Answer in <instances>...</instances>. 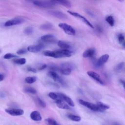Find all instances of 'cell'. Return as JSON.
<instances>
[{
	"mask_svg": "<svg viewBox=\"0 0 125 125\" xmlns=\"http://www.w3.org/2000/svg\"><path fill=\"white\" fill-rule=\"evenodd\" d=\"M118 0V1H119L120 2H122V1H124V0Z\"/></svg>",
	"mask_w": 125,
	"mask_h": 125,
	"instance_id": "44",
	"label": "cell"
},
{
	"mask_svg": "<svg viewBox=\"0 0 125 125\" xmlns=\"http://www.w3.org/2000/svg\"><path fill=\"white\" fill-rule=\"evenodd\" d=\"M49 14L50 15L59 19H62V20H65L67 19V16L64 14L61 11H58V10H51L48 11Z\"/></svg>",
	"mask_w": 125,
	"mask_h": 125,
	"instance_id": "9",
	"label": "cell"
},
{
	"mask_svg": "<svg viewBox=\"0 0 125 125\" xmlns=\"http://www.w3.org/2000/svg\"><path fill=\"white\" fill-rule=\"evenodd\" d=\"M24 90L25 92L33 94H35L37 92V90L35 88H34L33 87H25L24 89Z\"/></svg>",
	"mask_w": 125,
	"mask_h": 125,
	"instance_id": "27",
	"label": "cell"
},
{
	"mask_svg": "<svg viewBox=\"0 0 125 125\" xmlns=\"http://www.w3.org/2000/svg\"><path fill=\"white\" fill-rule=\"evenodd\" d=\"M47 76L52 79L54 81L56 82H58L61 83L62 85H64L66 84L64 81L63 79L59 76V75L55 71H50L47 73Z\"/></svg>",
	"mask_w": 125,
	"mask_h": 125,
	"instance_id": "6",
	"label": "cell"
},
{
	"mask_svg": "<svg viewBox=\"0 0 125 125\" xmlns=\"http://www.w3.org/2000/svg\"><path fill=\"white\" fill-rule=\"evenodd\" d=\"M55 103L57 106L60 108L63 109H67V110L70 109V107H69L68 104L64 103V101L61 99H58L56 100L55 101Z\"/></svg>",
	"mask_w": 125,
	"mask_h": 125,
	"instance_id": "15",
	"label": "cell"
},
{
	"mask_svg": "<svg viewBox=\"0 0 125 125\" xmlns=\"http://www.w3.org/2000/svg\"><path fill=\"white\" fill-rule=\"evenodd\" d=\"M53 25L50 23H46L42 24L40 26V29L43 30H48L53 29Z\"/></svg>",
	"mask_w": 125,
	"mask_h": 125,
	"instance_id": "21",
	"label": "cell"
},
{
	"mask_svg": "<svg viewBox=\"0 0 125 125\" xmlns=\"http://www.w3.org/2000/svg\"><path fill=\"white\" fill-rule=\"evenodd\" d=\"M5 112L12 116H20L24 114V111L21 109L8 108L5 110Z\"/></svg>",
	"mask_w": 125,
	"mask_h": 125,
	"instance_id": "12",
	"label": "cell"
},
{
	"mask_svg": "<svg viewBox=\"0 0 125 125\" xmlns=\"http://www.w3.org/2000/svg\"><path fill=\"white\" fill-rule=\"evenodd\" d=\"M37 102L38 103V104L42 107H45L46 106V104H45V103L42 101V100L40 98H37Z\"/></svg>",
	"mask_w": 125,
	"mask_h": 125,
	"instance_id": "36",
	"label": "cell"
},
{
	"mask_svg": "<svg viewBox=\"0 0 125 125\" xmlns=\"http://www.w3.org/2000/svg\"><path fill=\"white\" fill-rule=\"evenodd\" d=\"M120 82L121 83H122V84L123 85L125 90V81H124V80H120Z\"/></svg>",
	"mask_w": 125,
	"mask_h": 125,
	"instance_id": "41",
	"label": "cell"
},
{
	"mask_svg": "<svg viewBox=\"0 0 125 125\" xmlns=\"http://www.w3.org/2000/svg\"><path fill=\"white\" fill-rule=\"evenodd\" d=\"M73 51L70 49H64L55 51V58L70 57L73 54Z\"/></svg>",
	"mask_w": 125,
	"mask_h": 125,
	"instance_id": "2",
	"label": "cell"
},
{
	"mask_svg": "<svg viewBox=\"0 0 125 125\" xmlns=\"http://www.w3.org/2000/svg\"><path fill=\"white\" fill-rule=\"evenodd\" d=\"M105 21L106 22L111 26H113L114 25V18L112 16H107L106 19Z\"/></svg>",
	"mask_w": 125,
	"mask_h": 125,
	"instance_id": "28",
	"label": "cell"
},
{
	"mask_svg": "<svg viewBox=\"0 0 125 125\" xmlns=\"http://www.w3.org/2000/svg\"><path fill=\"white\" fill-rule=\"evenodd\" d=\"M58 26L67 35L74 36L76 34V31L74 28L67 23H60Z\"/></svg>",
	"mask_w": 125,
	"mask_h": 125,
	"instance_id": "3",
	"label": "cell"
},
{
	"mask_svg": "<svg viewBox=\"0 0 125 125\" xmlns=\"http://www.w3.org/2000/svg\"><path fill=\"white\" fill-rule=\"evenodd\" d=\"M113 125H120V124H119L118 123H115L114 124H113Z\"/></svg>",
	"mask_w": 125,
	"mask_h": 125,
	"instance_id": "43",
	"label": "cell"
},
{
	"mask_svg": "<svg viewBox=\"0 0 125 125\" xmlns=\"http://www.w3.org/2000/svg\"><path fill=\"white\" fill-rule=\"evenodd\" d=\"M34 5L36 6L44 8H49L53 7L55 6V3L51 0H34L33 1Z\"/></svg>",
	"mask_w": 125,
	"mask_h": 125,
	"instance_id": "1",
	"label": "cell"
},
{
	"mask_svg": "<svg viewBox=\"0 0 125 125\" xmlns=\"http://www.w3.org/2000/svg\"><path fill=\"white\" fill-rule=\"evenodd\" d=\"M41 40L45 43H54L56 41V37L51 34H47L41 37Z\"/></svg>",
	"mask_w": 125,
	"mask_h": 125,
	"instance_id": "10",
	"label": "cell"
},
{
	"mask_svg": "<svg viewBox=\"0 0 125 125\" xmlns=\"http://www.w3.org/2000/svg\"><path fill=\"white\" fill-rule=\"evenodd\" d=\"M122 45L124 48H125V40L124 41V42L122 43Z\"/></svg>",
	"mask_w": 125,
	"mask_h": 125,
	"instance_id": "42",
	"label": "cell"
},
{
	"mask_svg": "<svg viewBox=\"0 0 125 125\" xmlns=\"http://www.w3.org/2000/svg\"><path fill=\"white\" fill-rule=\"evenodd\" d=\"M27 70L28 71H30V72H34V73H36L37 72V70L34 68H33V67H29L27 68Z\"/></svg>",
	"mask_w": 125,
	"mask_h": 125,
	"instance_id": "38",
	"label": "cell"
},
{
	"mask_svg": "<svg viewBox=\"0 0 125 125\" xmlns=\"http://www.w3.org/2000/svg\"><path fill=\"white\" fill-rule=\"evenodd\" d=\"M87 74L89 77H90L91 78L95 80L96 82H97L100 84L102 85L104 84V82L102 80V79L101 78L100 76L99 75V74H98L96 72L93 71H87Z\"/></svg>",
	"mask_w": 125,
	"mask_h": 125,
	"instance_id": "11",
	"label": "cell"
},
{
	"mask_svg": "<svg viewBox=\"0 0 125 125\" xmlns=\"http://www.w3.org/2000/svg\"><path fill=\"white\" fill-rule=\"evenodd\" d=\"M46 67H47V65L46 64H43L39 68V70H43V69H45Z\"/></svg>",
	"mask_w": 125,
	"mask_h": 125,
	"instance_id": "39",
	"label": "cell"
},
{
	"mask_svg": "<svg viewBox=\"0 0 125 125\" xmlns=\"http://www.w3.org/2000/svg\"><path fill=\"white\" fill-rule=\"evenodd\" d=\"M56 4H60L67 8H69L71 6L70 2L68 0H51Z\"/></svg>",
	"mask_w": 125,
	"mask_h": 125,
	"instance_id": "19",
	"label": "cell"
},
{
	"mask_svg": "<svg viewBox=\"0 0 125 125\" xmlns=\"http://www.w3.org/2000/svg\"><path fill=\"white\" fill-rule=\"evenodd\" d=\"M57 94L58 95L60 99H62L64 102H65L69 105L72 107H74L75 106V104L74 102L72 101V100L67 96L65 95V94L62 93H57Z\"/></svg>",
	"mask_w": 125,
	"mask_h": 125,
	"instance_id": "13",
	"label": "cell"
},
{
	"mask_svg": "<svg viewBox=\"0 0 125 125\" xmlns=\"http://www.w3.org/2000/svg\"><path fill=\"white\" fill-rule=\"evenodd\" d=\"M60 67L61 68H71V69L74 68V64L70 62H63L61 64Z\"/></svg>",
	"mask_w": 125,
	"mask_h": 125,
	"instance_id": "25",
	"label": "cell"
},
{
	"mask_svg": "<svg viewBox=\"0 0 125 125\" xmlns=\"http://www.w3.org/2000/svg\"><path fill=\"white\" fill-rule=\"evenodd\" d=\"M44 55L48 57H55V51H50V50H45L43 52Z\"/></svg>",
	"mask_w": 125,
	"mask_h": 125,
	"instance_id": "30",
	"label": "cell"
},
{
	"mask_svg": "<svg viewBox=\"0 0 125 125\" xmlns=\"http://www.w3.org/2000/svg\"><path fill=\"white\" fill-rule=\"evenodd\" d=\"M27 52V51L25 49L22 48V49H21L20 50H19L17 52V53L19 55H22V54H24Z\"/></svg>",
	"mask_w": 125,
	"mask_h": 125,
	"instance_id": "37",
	"label": "cell"
},
{
	"mask_svg": "<svg viewBox=\"0 0 125 125\" xmlns=\"http://www.w3.org/2000/svg\"><path fill=\"white\" fill-rule=\"evenodd\" d=\"M125 66V63L124 62H121L118 64L116 65V66L115 67V70L116 72H120L121 71L123 68H124Z\"/></svg>",
	"mask_w": 125,
	"mask_h": 125,
	"instance_id": "29",
	"label": "cell"
},
{
	"mask_svg": "<svg viewBox=\"0 0 125 125\" xmlns=\"http://www.w3.org/2000/svg\"><path fill=\"white\" fill-rule=\"evenodd\" d=\"M96 104L97 105V106L99 109L100 112H103V111L106 110L109 108V106L108 105H107L105 104H104L101 102H100V101L97 102L96 103Z\"/></svg>",
	"mask_w": 125,
	"mask_h": 125,
	"instance_id": "20",
	"label": "cell"
},
{
	"mask_svg": "<svg viewBox=\"0 0 125 125\" xmlns=\"http://www.w3.org/2000/svg\"><path fill=\"white\" fill-rule=\"evenodd\" d=\"M95 52L96 51L94 48L87 49L83 52V58H92L94 56Z\"/></svg>",
	"mask_w": 125,
	"mask_h": 125,
	"instance_id": "16",
	"label": "cell"
},
{
	"mask_svg": "<svg viewBox=\"0 0 125 125\" xmlns=\"http://www.w3.org/2000/svg\"><path fill=\"white\" fill-rule=\"evenodd\" d=\"M67 12L71 15H72V16H73L75 17H76V18H79V19H81V20H82L86 24H87L90 28H93V29L94 28L93 25L84 17L82 16V15H81V14H80L78 13H76V12H73V11H69V10L67 11Z\"/></svg>",
	"mask_w": 125,
	"mask_h": 125,
	"instance_id": "7",
	"label": "cell"
},
{
	"mask_svg": "<svg viewBox=\"0 0 125 125\" xmlns=\"http://www.w3.org/2000/svg\"><path fill=\"white\" fill-rule=\"evenodd\" d=\"M24 32L26 35H30L33 32V29L31 27H28L24 29Z\"/></svg>",
	"mask_w": 125,
	"mask_h": 125,
	"instance_id": "35",
	"label": "cell"
},
{
	"mask_svg": "<svg viewBox=\"0 0 125 125\" xmlns=\"http://www.w3.org/2000/svg\"><path fill=\"white\" fill-rule=\"evenodd\" d=\"M58 45L61 48L64 49H70L71 48V45L70 43L63 41H59L58 42Z\"/></svg>",
	"mask_w": 125,
	"mask_h": 125,
	"instance_id": "18",
	"label": "cell"
},
{
	"mask_svg": "<svg viewBox=\"0 0 125 125\" xmlns=\"http://www.w3.org/2000/svg\"></svg>",
	"mask_w": 125,
	"mask_h": 125,
	"instance_id": "45",
	"label": "cell"
},
{
	"mask_svg": "<svg viewBox=\"0 0 125 125\" xmlns=\"http://www.w3.org/2000/svg\"><path fill=\"white\" fill-rule=\"evenodd\" d=\"M48 96L49 97L53 99V100H56L58 99H60L58 95L57 94V93H54V92H50L49 94H48Z\"/></svg>",
	"mask_w": 125,
	"mask_h": 125,
	"instance_id": "32",
	"label": "cell"
},
{
	"mask_svg": "<svg viewBox=\"0 0 125 125\" xmlns=\"http://www.w3.org/2000/svg\"><path fill=\"white\" fill-rule=\"evenodd\" d=\"M37 80V78L35 76H33V77H27L25 79V81L26 83H35Z\"/></svg>",
	"mask_w": 125,
	"mask_h": 125,
	"instance_id": "26",
	"label": "cell"
},
{
	"mask_svg": "<svg viewBox=\"0 0 125 125\" xmlns=\"http://www.w3.org/2000/svg\"><path fill=\"white\" fill-rule=\"evenodd\" d=\"M109 55L107 54H104L101 56L96 62L95 63V65L97 67H100L103 65L106 62L108 61L109 59Z\"/></svg>",
	"mask_w": 125,
	"mask_h": 125,
	"instance_id": "8",
	"label": "cell"
},
{
	"mask_svg": "<svg viewBox=\"0 0 125 125\" xmlns=\"http://www.w3.org/2000/svg\"><path fill=\"white\" fill-rule=\"evenodd\" d=\"M117 38H118V42L120 43H122L125 41V37L124 35L122 33H120L118 35Z\"/></svg>",
	"mask_w": 125,
	"mask_h": 125,
	"instance_id": "34",
	"label": "cell"
},
{
	"mask_svg": "<svg viewBox=\"0 0 125 125\" xmlns=\"http://www.w3.org/2000/svg\"><path fill=\"white\" fill-rule=\"evenodd\" d=\"M67 117L71 120L75 122H80L81 120V117L73 114H69L67 115Z\"/></svg>",
	"mask_w": 125,
	"mask_h": 125,
	"instance_id": "22",
	"label": "cell"
},
{
	"mask_svg": "<svg viewBox=\"0 0 125 125\" xmlns=\"http://www.w3.org/2000/svg\"><path fill=\"white\" fill-rule=\"evenodd\" d=\"M30 116L31 119L35 121H40L42 120V117L41 114L36 110L32 111L30 113Z\"/></svg>",
	"mask_w": 125,
	"mask_h": 125,
	"instance_id": "17",
	"label": "cell"
},
{
	"mask_svg": "<svg viewBox=\"0 0 125 125\" xmlns=\"http://www.w3.org/2000/svg\"><path fill=\"white\" fill-rule=\"evenodd\" d=\"M25 21V19L21 17H17L7 21L4 24L5 26H11L21 24Z\"/></svg>",
	"mask_w": 125,
	"mask_h": 125,
	"instance_id": "4",
	"label": "cell"
},
{
	"mask_svg": "<svg viewBox=\"0 0 125 125\" xmlns=\"http://www.w3.org/2000/svg\"><path fill=\"white\" fill-rule=\"evenodd\" d=\"M4 78V76L2 73H0V82L2 81V80H3Z\"/></svg>",
	"mask_w": 125,
	"mask_h": 125,
	"instance_id": "40",
	"label": "cell"
},
{
	"mask_svg": "<svg viewBox=\"0 0 125 125\" xmlns=\"http://www.w3.org/2000/svg\"><path fill=\"white\" fill-rule=\"evenodd\" d=\"M44 47L42 44H39L37 45H31L27 47V50L30 52L37 53L41 51Z\"/></svg>",
	"mask_w": 125,
	"mask_h": 125,
	"instance_id": "14",
	"label": "cell"
},
{
	"mask_svg": "<svg viewBox=\"0 0 125 125\" xmlns=\"http://www.w3.org/2000/svg\"><path fill=\"white\" fill-rule=\"evenodd\" d=\"M71 71H72V69L71 68H61L60 70V72L62 75H68L70 74V73H71Z\"/></svg>",
	"mask_w": 125,
	"mask_h": 125,
	"instance_id": "23",
	"label": "cell"
},
{
	"mask_svg": "<svg viewBox=\"0 0 125 125\" xmlns=\"http://www.w3.org/2000/svg\"><path fill=\"white\" fill-rule=\"evenodd\" d=\"M17 56L12 53H7L5 54L3 56V58L4 59H7V60L13 58H17Z\"/></svg>",
	"mask_w": 125,
	"mask_h": 125,
	"instance_id": "33",
	"label": "cell"
},
{
	"mask_svg": "<svg viewBox=\"0 0 125 125\" xmlns=\"http://www.w3.org/2000/svg\"><path fill=\"white\" fill-rule=\"evenodd\" d=\"M49 69L51 70V71H59L60 72V69L61 68L59 67L58 66H57L56 64H52L49 66Z\"/></svg>",
	"mask_w": 125,
	"mask_h": 125,
	"instance_id": "31",
	"label": "cell"
},
{
	"mask_svg": "<svg viewBox=\"0 0 125 125\" xmlns=\"http://www.w3.org/2000/svg\"><path fill=\"white\" fill-rule=\"evenodd\" d=\"M79 102L81 104L86 107L87 108H88V109H89L92 111L100 112L99 109L96 104H94L84 101L82 99H79Z\"/></svg>",
	"mask_w": 125,
	"mask_h": 125,
	"instance_id": "5",
	"label": "cell"
},
{
	"mask_svg": "<svg viewBox=\"0 0 125 125\" xmlns=\"http://www.w3.org/2000/svg\"><path fill=\"white\" fill-rule=\"evenodd\" d=\"M14 63L18 64L23 65L26 63V59L25 58H19L13 60Z\"/></svg>",
	"mask_w": 125,
	"mask_h": 125,
	"instance_id": "24",
	"label": "cell"
}]
</instances>
